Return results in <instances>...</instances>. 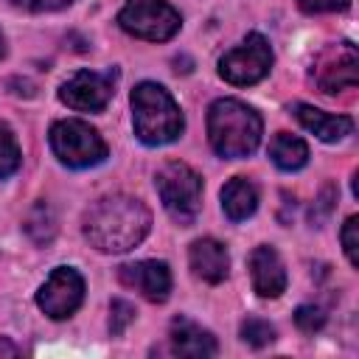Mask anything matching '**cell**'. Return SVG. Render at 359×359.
Listing matches in <instances>:
<instances>
[{"mask_svg":"<svg viewBox=\"0 0 359 359\" xmlns=\"http://www.w3.org/2000/svg\"><path fill=\"white\" fill-rule=\"evenodd\" d=\"M50 149L67 168H90L104 163L107 143L104 137L84 121H56L50 126Z\"/></svg>","mask_w":359,"mask_h":359,"instance_id":"5b68a950","label":"cell"},{"mask_svg":"<svg viewBox=\"0 0 359 359\" xmlns=\"http://www.w3.org/2000/svg\"><path fill=\"white\" fill-rule=\"evenodd\" d=\"M17 353H20L17 345H11L8 339H0V356H17Z\"/></svg>","mask_w":359,"mask_h":359,"instance_id":"4316f807","label":"cell"},{"mask_svg":"<svg viewBox=\"0 0 359 359\" xmlns=\"http://www.w3.org/2000/svg\"><path fill=\"white\" fill-rule=\"evenodd\" d=\"M297 6L306 14H328V11H342L348 8V0H297Z\"/></svg>","mask_w":359,"mask_h":359,"instance_id":"d4e9b609","label":"cell"},{"mask_svg":"<svg viewBox=\"0 0 359 359\" xmlns=\"http://www.w3.org/2000/svg\"><path fill=\"white\" fill-rule=\"evenodd\" d=\"M151 230L149 208L129 194L101 196L84 213V238L101 252H129Z\"/></svg>","mask_w":359,"mask_h":359,"instance_id":"6da1fadb","label":"cell"},{"mask_svg":"<svg viewBox=\"0 0 359 359\" xmlns=\"http://www.w3.org/2000/svg\"><path fill=\"white\" fill-rule=\"evenodd\" d=\"M84 300V280L73 266H56L36 292V306L50 320L70 317Z\"/></svg>","mask_w":359,"mask_h":359,"instance_id":"9c48e42d","label":"cell"},{"mask_svg":"<svg viewBox=\"0 0 359 359\" xmlns=\"http://www.w3.org/2000/svg\"><path fill=\"white\" fill-rule=\"evenodd\" d=\"M115 93V73L79 70L59 87V101L79 112H101Z\"/></svg>","mask_w":359,"mask_h":359,"instance_id":"ba28073f","label":"cell"},{"mask_svg":"<svg viewBox=\"0 0 359 359\" xmlns=\"http://www.w3.org/2000/svg\"><path fill=\"white\" fill-rule=\"evenodd\" d=\"M25 233H28L36 244H50V241H53V236H56V216H53V210H50L48 202L39 199V202L31 208V213H28V219H25Z\"/></svg>","mask_w":359,"mask_h":359,"instance_id":"ac0fdd59","label":"cell"},{"mask_svg":"<svg viewBox=\"0 0 359 359\" xmlns=\"http://www.w3.org/2000/svg\"><path fill=\"white\" fill-rule=\"evenodd\" d=\"M258 208V191L247 177H233L222 188V210L230 222H244Z\"/></svg>","mask_w":359,"mask_h":359,"instance_id":"2e32d148","label":"cell"},{"mask_svg":"<svg viewBox=\"0 0 359 359\" xmlns=\"http://www.w3.org/2000/svg\"><path fill=\"white\" fill-rule=\"evenodd\" d=\"M294 323H297L300 331L314 334V331H320V328L325 325V311H323L320 306H297V311H294Z\"/></svg>","mask_w":359,"mask_h":359,"instance_id":"7402d4cb","label":"cell"},{"mask_svg":"<svg viewBox=\"0 0 359 359\" xmlns=\"http://www.w3.org/2000/svg\"><path fill=\"white\" fill-rule=\"evenodd\" d=\"M250 278L261 297H280L286 292V269L275 247L261 244L250 252Z\"/></svg>","mask_w":359,"mask_h":359,"instance_id":"7c38bea8","label":"cell"},{"mask_svg":"<svg viewBox=\"0 0 359 359\" xmlns=\"http://www.w3.org/2000/svg\"><path fill=\"white\" fill-rule=\"evenodd\" d=\"M154 185H157V194L168 216L182 227L194 224L199 205H202V177L188 163L168 160L157 168Z\"/></svg>","mask_w":359,"mask_h":359,"instance_id":"277c9868","label":"cell"},{"mask_svg":"<svg viewBox=\"0 0 359 359\" xmlns=\"http://www.w3.org/2000/svg\"><path fill=\"white\" fill-rule=\"evenodd\" d=\"M334 202H337V188L328 182V185H323V191H320V196H317V202L311 208V222L320 224L323 219H328V213L334 210Z\"/></svg>","mask_w":359,"mask_h":359,"instance_id":"cb8c5ba5","label":"cell"},{"mask_svg":"<svg viewBox=\"0 0 359 359\" xmlns=\"http://www.w3.org/2000/svg\"><path fill=\"white\" fill-rule=\"evenodd\" d=\"M294 118L300 121L303 129H309L311 135H317L325 143H337L353 132V121L348 115H331L311 104H294Z\"/></svg>","mask_w":359,"mask_h":359,"instance_id":"9a60e30c","label":"cell"},{"mask_svg":"<svg viewBox=\"0 0 359 359\" xmlns=\"http://www.w3.org/2000/svg\"><path fill=\"white\" fill-rule=\"evenodd\" d=\"M269 157L280 171H300L309 163V146L303 137L289 135V132H278L269 140Z\"/></svg>","mask_w":359,"mask_h":359,"instance_id":"e0dca14e","label":"cell"},{"mask_svg":"<svg viewBox=\"0 0 359 359\" xmlns=\"http://www.w3.org/2000/svg\"><path fill=\"white\" fill-rule=\"evenodd\" d=\"M342 247L351 266H359V219L356 216H348V222L342 224Z\"/></svg>","mask_w":359,"mask_h":359,"instance_id":"603a6c76","label":"cell"},{"mask_svg":"<svg viewBox=\"0 0 359 359\" xmlns=\"http://www.w3.org/2000/svg\"><path fill=\"white\" fill-rule=\"evenodd\" d=\"M168 342H171V353L188 356V359H208V356H216L219 353L216 337L208 328L196 325L194 320H188L182 314L171 320Z\"/></svg>","mask_w":359,"mask_h":359,"instance_id":"4fadbf2b","label":"cell"},{"mask_svg":"<svg viewBox=\"0 0 359 359\" xmlns=\"http://www.w3.org/2000/svg\"><path fill=\"white\" fill-rule=\"evenodd\" d=\"M132 320H135V306L126 303V300H112V306H109V334L121 337L129 328Z\"/></svg>","mask_w":359,"mask_h":359,"instance_id":"44dd1931","label":"cell"},{"mask_svg":"<svg viewBox=\"0 0 359 359\" xmlns=\"http://www.w3.org/2000/svg\"><path fill=\"white\" fill-rule=\"evenodd\" d=\"M272 67V48L261 34H247L241 45L219 59V76L236 87L258 84Z\"/></svg>","mask_w":359,"mask_h":359,"instance_id":"52a82bcc","label":"cell"},{"mask_svg":"<svg viewBox=\"0 0 359 359\" xmlns=\"http://www.w3.org/2000/svg\"><path fill=\"white\" fill-rule=\"evenodd\" d=\"M20 160H22V154H20L14 132L8 129V123H0V180L11 177L20 168Z\"/></svg>","mask_w":359,"mask_h":359,"instance_id":"d6986e66","label":"cell"},{"mask_svg":"<svg viewBox=\"0 0 359 359\" xmlns=\"http://www.w3.org/2000/svg\"><path fill=\"white\" fill-rule=\"evenodd\" d=\"M3 56H6V36L0 34V59H3Z\"/></svg>","mask_w":359,"mask_h":359,"instance_id":"83f0119b","label":"cell"},{"mask_svg":"<svg viewBox=\"0 0 359 359\" xmlns=\"http://www.w3.org/2000/svg\"><path fill=\"white\" fill-rule=\"evenodd\" d=\"M118 25L137 39L165 42L180 31L182 20L180 11L165 0H126L118 14Z\"/></svg>","mask_w":359,"mask_h":359,"instance_id":"8992f818","label":"cell"},{"mask_svg":"<svg viewBox=\"0 0 359 359\" xmlns=\"http://www.w3.org/2000/svg\"><path fill=\"white\" fill-rule=\"evenodd\" d=\"M191 272L205 283H222L230 272V255L227 247L216 238H196L188 250Z\"/></svg>","mask_w":359,"mask_h":359,"instance_id":"5bb4252c","label":"cell"},{"mask_svg":"<svg viewBox=\"0 0 359 359\" xmlns=\"http://www.w3.org/2000/svg\"><path fill=\"white\" fill-rule=\"evenodd\" d=\"M359 53H356V45L353 42H339L334 48H328L317 67H314V81L323 93L334 95V93H342V90H353L356 81H359Z\"/></svg>","mask_w":359,"mask_h":359,"instance_id":"30bf717a","label":"cell"},{"mask_svg":"<svg viewBox=\"0 0 359 359\" xmlns=\"http://www.w3.org/2000/svg\"><path fill=\"white\" fill-rule=\"evenodd\" d=\"M132 123L137 140L146 146L174 143L185 126L180 104L157 81H140L132 90Z\"/></svg>","mask_w":359,"mask_h":359,"instance_id":"3957f363","label":"cell"},{"mask_svg":"<svg viewBox=\"0 0 359 359\" xmlns=\"http://www.w3.org/2000/svg\"><path fill=\"white\" fill-rule=\"evenodd\" d=\"M261 115L238 98H219L208 109V140L219 157L241 160L261 143Z\"/></svg>","mask_w":359,"mask_h":359,"instance_id":"7a4b0ae2","label":"cell"},{"mask_svg":"<svg viewBox=\"0 0 359 359\" xmlns=\"http://www.w3.org/2000/svg\"><path fill=\"white\" fill-rule=\"evenodd\" d=\"M118 280L140 292L151 303H165L171 294V269L165 261H135L118 266Z\"/></svg>","mask_w":359,"mask_h":359,"instance_id":"8fae6325","label":"cell"},{"mask_svg":"<svg viewBox=\"0 0 359 359\" xmlns=\"http://www.w3.org/2000/svg\"><path fill=\"white\" fill-rule=\"evenodd\" d=\"M241 339L247 342V345H252V348H264V345H269V342H275V328L266 323V320H261V317H247L244 323H241Z\"/></svg>","mask_w":359,"mask_h":359,"instance_id":"ffe728a7","label":"cell"},{"mask_svg":"<svg viewBox=\"0 0 359 359\" xmlns=\"http://www.w3.org/2000/svg\"><path fill=\"white\" fill-rule=\"evenodd\" d=\"M8 3H14L25 11H56V8H65L76 0H8Z\"/></svg>","mask_w":359,"mask_h":359,"instance_id":"484cf974","label":"cell"}]
</instances>
